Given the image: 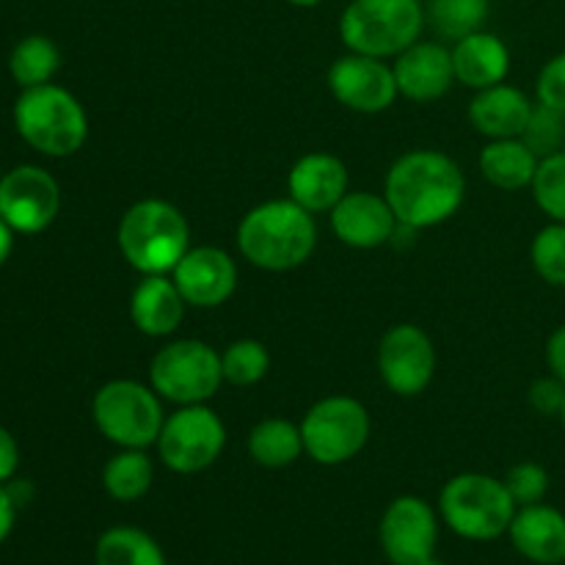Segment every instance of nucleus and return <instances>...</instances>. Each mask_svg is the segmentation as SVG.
<instances>
[{
	"label": "nucleus",
	"instance_id": "1",
	"mask_svg": "<svg viewBox=\"0 0 565 565\" xmlns=\"http://www.w3.org/2000/svg\"><path fill=\"white\" fill-rule=\"evenodd\" d=\"M384 196L403 230H430L461 210L467 177L450 154L439 149H414L392 163Z\"/></svg>",
	"mask_w": 565,
	"mask_h": 565
},
{
	"label": "nucleus",
	"instance_id": "2",
	"mask_svg": "<svg viewBox=\"0 0 565 565\" xmlns=\"http://www.w3.org/2000/svg\"><path fill=\"white\" fill-rule=\"evenodd\" d=\"M318 246L315 213L292 199H270L248 210L237 224V248L259 270L285 274L301 268Z\"/></svg>",
	"mask_w": 565,
	"mask_h": 565
},
{
	"label": "nucleus",
	"instance_id": "3",
	"mask_svg": "<svg viewBox=\"0 0 565 565\" xmlns=\"http://www.w3.org/2000/svg\"><path fill=\"white\" fill-rule=\"evenodd\" d=\"M121 257L141 276H169L191 248V226L166 199H141L119 221Z\"/></svg>",
	"mask_w": 565,
	"mask_h": 565
},
{
	"label": "nucleus",
	"instance_id": "4",
	"mask_svg": "<svg viewBox=\"0 0 565 565\" xmlns=\"http://www.w3.org/2000/svg\"><path fill=\"white\" fill-rule=\"evenodd\" d=\"M14 127L28 147L47 158H70L88 138L86 108L55 83L22 88L14 103Z\"/></svg>",
	"mask_w": 565,
	"mask_h": 565
},
{
	"label": "nucleus",
	"instance_id": "5",
	"mask_svg": "<svg viewBox=\"0 0 565 565\" xmlns=\"http://www.w3.org/2000/svg\"><path fill=\"white\" fill-rule=\"evenodd\" d=\"M516 502L500 478L483 472H461L445 483L439 494V516L467 541H497L508 535Z\"/></svg>",
	"mask_w": 565,
	"mask_h": 565
},
{
	"label": "nucleus",
	"instance_id": "6",
	"mask_svg": "<svg viewBox=\"0 0 565 565\" xmlns=\"http://www.w3.org/2000/svg\"><path fill=\"white\" fill-rule=\"evenodd\" d=\"M423 25L419 0H353L340 17V39L351 53L395 58L417 42Z\"/></svg>",
	"mask_w": 565,
	"mask_h": 565
},
{
	"label": "nucleus",
	"instance_id": "7",
	"mask_svg": "<svg viewBox=\"0 0 565 565\" xmlns=\"http://www.w3.org/2000/svg\"><path fill=\"white\" fill-rule=\"evenodd\" d=\"M163 397L138 381L116 379L99 386L92 401V417L99 434L116 447L147 450L154 447L163 430Z\"/></svg>",
	"mask_w": 565,
	"mask_h": 565
},
{
	"label": "nucleus",
	"instance_id": "8",
	"mask_svg": "<svg viewBox=\"0 0 565 565\" xmlns=\"http://www.w3.org/2000/svg\"><path fill=\"white\" fill-rule=\"evenodd\" d=\"M149 384L163 401L196 406L215 397L224 384L221 353L202 340H174L154 353Z\"/></svg>",
	"mask_w": 565,
	"mask_h": 565
},
{
	"label": "nucleus",
	"instance_id": "9",
	"mask_svg": "<svg viewBox=\"0 0 565 565\" xmlns=\"http://www.w3.org/2000/svg\"><path fill=\"white\" fill-rule=\"evenodd\" d=\"M373 423L356 397L331 395L315 403L301 419L303 450L320 467H340L353 461L367 447Z\"/></svg>",
	"mask_w": 565,
	"mask_h": 565
},
{
	"label": "nucleus",
	"instance_id": "10",
	"mask_svg": "<svg viewBox=\"0 0 565 565\" xmlns=\"http://www.w3.org/2000/svg\"><path fill=\"white\" fill-rule=\"evenodd\" d=\"M158 456L177 475H196L213 467L226 447V428L207 403L180 406L166 417Z\"/></svg>",
	"mask_w": 565,
	"mask_h": 565
},
{
	"label": "nucleus",
	"instance_id": "11",
	"mask_svg": "<svg viewBox=\"0 0 565 565\" xmlns=\"http://www.w3.org/2000/svg\"><path fill=\"white\" fill-rule=\"evenodd\" d=\"M379 539L392 565H419L430 561L439 546V513L423 497H397L381 516Z\"/></svg>",
	"mask_w": 565,
	"mask_h": 565
},
{
	"label": "nucleus",
	"instance_id": "12",
	"mask_svg": "<svg viewBox=\"0 0 565 565\" xmlns=\"http://www.w3.org/2000/svg\"><path fill=\"white\" fill-rule=\"evenodd\" d=\"M61 210V188L42 166H17L0 180V218L17 235H39Z\"/></svg>",
	"mask_w": 565,
	"mask_h": 565
},
{
	"label": "nucleus",
	"instance_id": "13",
	"mask_svg": "<svg viewBox=\"0 0 565 565\" xmlns=\"http://www.w3.org/2000/svg\"><path fill=\"white\" fill-rule=\"evenodd\" d=\"M379 373L386 390L401 397H417L436 375V348L428 331L414 323L392 326L379 345Z\"/></svg>",
	"mask_w": 565,
	"mask_h": 565
},
{
	"label": "nucleus",
	"instance_id": "14",
	"mask_svg": "<svg viewBox=\"0 0 565 565\" xmlns=\"http://www.w3.org/2000/svg\"><path fill=\"white\" fill-rule=\"evenodd\" d=\"M326 83L337 103L345 105L348 110L370 116L390 110L401 94L395 70L384 58L351 53V50L331 64Z\"/></svg>",
	"mask_w": 565,
	"mask_h": 565
},
{
	"label": "nucleus",
	"instance_id": "15",
	"mask_svg": "<svg viewBox=\"0 0 565 565\" xmlns=\"http://www.w3.org/2000/svg\"><path fill=\"white\" fill-rule=\"evenodd\" d=\"M177 290L188 307L215 309L230 301L237 290V265L224 248L196 246L171 270Z\"/></svg>",
	"mask_w": 565,
	"mask_h": 565
},
{
	"label": "nucleus",
	"instance_id": "16",
	"mask_svg": "<svg viewBox=\"0 0 565 565\" xmlns=\"http://www.w3.org/2000/svg\"><path fill=\"white\" fill-rule=\"evenodd\" d=\"M397 215L386 196L370 191H348L331 210V230L351 248H379L397 232Z\"/></svg>",
	"mask_w": 565,
	"mask_h": 565
},
{
	"label": "nucleus",
	"instance_id": "17",
	"mask_svg": "<svg viewBox=\"0 0 565 565\" xmlns=\"http://www.w3.org/2000/svg\"><path fill=\"white\" fill-rule=\"evenodd\" d=\"M397 92L412 103H434L441 99L456 83L452 50L439 42H414L412 47L395 55Z\"/></svg>",
	"mask_w": 565,
	"mask_h": 565
},
{
	"label": "nucleus",
	"instance_id": "18",
	"mask_svg": "<svg viewBox=\"0 0 565 565\" xmlns=\"http://www.w3.org/2000/svg\"><path fill=\"white\" fill-rule=\"evenodd\" d=\"M348 166L331 152H307L287 174L290 199L309 213H331L348 193Z\"/></svg>",
	"mask_w": 565,
	"mask_h": 565
},
{
	"label": "nucleus",
	"instance_id": "19",
	"mask_svg": "<svg viewBox=\"0 0 565 565\" xmlns=\"http://www.w3.org/2000/svg\"><path fill=\"white\" fill-rule=\"evenodd\" d=\"M513 550L535 565L565 563V513L539 502L519 508L508 530Z\"/></svg>",
	"mask_w": 565,
	"mask_h": 565
},
{
	"label": "nucleus",
	"instance_id": "20",
	"mask_svg": "<svg viewBox=\"0 0 565 565\" xmlns=\"http://www.w3.org/2000/svg\"><path fill=\"white\" fill-rule=\"evenodd\" d=\"M533 99L516 86L497 83V86L480 88L469 103V121L480 136L489 141L494 138H522L533 114Z\"/></svg>",
	"mask_w": 565,
	"mask_h": 565
},
{
	"label": "nucleus",
	"instance_id": "21",
	"mask_svg": "<svg viewBox=\"0 0 565 565\" xmlns=\"http://www.w3.org/2000/svg\"><path fill=\"white\" fill-rule=\"evenodd\" d=\"M185 307L171 276H143L130 296V320L141 334L171 337L185 318Z\"/></svg>",
	"mask_w": 565,
	"mask_h": 565
},
{
	"label": "nucleus",
	"instance_id": "22",
	"mask_svg": "<svg viewBox=\"0 0 565 565\" xmlns=\"http://www.w3.org/2000/svg\"><path fill=\"white\" fill-rule=\"evenodd\" d=\"M452 70H456V81L475 92L497 86V83H505L511 72V50L497 33L475 31L458 39L452 47Z\"/></svg>",
	"mask_w": 565,
	"mask_h": 565
},
{
	"label": "nucleus",
	"instance_id": "23",
	"mask_svg": "<svg viewBox=\"0 0 565 565\" xmlns=\"http://www.w3.org/2000/svg\"><path fill=\"white\" fill-rule=\"evenodd\" d=\"M480 171L500 191H522L530 188L539 171L541 158L522 138H494L480 152Z\"/></svg>",
	"mask_w": 565,
	"mask_h": 565
},
{
	"label": "nucleus",
	"instance_id": "24",
	"mask_svg": "<svg viewBox=\"0 0 565 565\" xmlns=\"http://www.w3.org/2000/svg\"><path fill=\"white\" fill-rule=\"evenodd\" d=\"M303 452L307 450H303L301 425H292L290 419H263L248 434V456L265 469L292 467Z\"/></svg>",
	"mask_w": 565,
	"mask_h": 565
},
{
	"label": "nucleus",
	"instance_id": "25",
	"mask_svg": "<svg viewBox=\"0 0 565 565\" xmlns=\"http://www.w3.org/2000/svg\"><path fill=\"white\" fill-rule=\"evenodd\" d=\"M94 565H166V555L147 530L119 524L97 539Z\"/></svg>",
	"mask_w": 565,
	"mask_h": 565
},
{
	"label": "nucleus",
	"instance_id": "26",
	"mask_svg": "<svg viewBox=\"0 0 565 565\" xmlns=\"http://www.w3.org/2000/svg\"><path fill=\"white\" fill-rule=\"evenodd\" d=\"M154 483V467L147 450L121 447L103 469V489L116 502H138Z\"/></svg>",
	"mask_w": 565,
	"mask_h": 565
},
{
	"label": "nucleus",
	"instance_id": "27",
	"mask_svg": "<svg viewBox=\"0 0 565 565\" xmlns=\"http://www.w3.org/2000/svg\"><path fill=\"white\" fill-rule=\"evenodd\" d=\"M61 70V50L58 44L42 33L20 39L9 55V72L20 88L44 86Z\"/></svg>",
	"mask_w": 565,
	"mask_h": 565
},
{
	"label": "nucleus",
	"instance_id": "28",
	"mask_svg": "<svg viewBox=\"0 0 565 565\" xmlns=\"http://www.w3.org/2000/svg\"><path fill=\"white\" fill-rule=\"evenodd\" d=\"M489 6V0H430L425 20L434 25L439 36L458 42L469 33L483 31Z\"/></svg>",
	"mask_w": 565,
	"mask_h": 565
},
{
	"label": "nucleus",
	"instance_id": "29",
	"mask_svg": "<svg viewBox=\"0 0 565 565\" xmlns=\"http://www.w3.org/2000/svg\"><path fill=\"white\" fill-rule=\"evenodd\" d=\"M221 370L224 381L232 386H254L268 375L270 353L259 340H235L221 353Z\"/></svg>",
	"mask_w": 565,
	"mask_h": 565
},
{
	"label": "nucleus",
	"instance_id": "30",
	"mask_svg": "<svg viewBox=\"0 0 565 565\" xmlns=\"http://www.w3.org/2000/svg\"><path fill=\"white\" fill-rule=\"evenodd\" d=\"M530 259H533L535 274L546 285L565 287V224L552 221L544 230H539L530 246Z\"/></svg>",
	"mask_w": 565,
	"mask_h": 565
},
{
	"label": "nucleus",
	"instance_id": "31",
	"mask_svg": "<svg viewBox=\"0 0 565 565\" xmlns=\"http://www.w3.org/2000/svg\"><path fill=\"white\" fill-rule=\"evenodd\" d=\"M533 196L535 204L550 215L552 221L565 224V149L541 158L539 171L533 180Z\"/></svg>",
	"mask_w": 565,
	"mask_h": 565
},
{
	"label": "nucleus",
	"instance_id": "32",
	"mask_svg": "<svg viewBox=\"0 0 565 565\" xmlns=\"http://www.w3.org/2000/svg\"><path fill=\"white\" fill-rule=\"evenodd\" d=\"M522 141L539 158H550V154L561 152V149H565V110L535 103L527 127L522 132Z\"/></svg>",
	"mask_w": 565,
	"mask_h": 565
},
{
	"label": "nucleus",
	"instance_id": "33",
	"mask_svg": "<svg viewBox=\"0 0 565 565\" xmlns=\"http://www.w3.org/2000/svg\"><path fill=\"white\" fill-rule=\"evenodd\" d=\"M502 483H505L508 494L513 497L516 508L539 505V502H544L546 491H550V472L541 463L522 461L508 469Z\"/></svg>",
	"mask_w": 565,
	"mask_h": 565
},
{
	"label": "nucleus",
	"instance_id": "34",
	"mask_svg": "<svg viewBox=\"0 0 565 565\" xmlns=\"http://www.w3.org/2000/svg\"><path fill=\"white\" fill-rule=\"evenodd\" d=\"M535 94H539V103L565 110V50L552 55L541 66L539 81H535Z\"/></svg>",
	"mask_w": 565,
	"mask_h": 565
},
{
	"label": "nucleus",
	"instance_id": "35",
	"mask_svg": "<svg viewBox=\"0 0 565 565\" xmlns=\"http://www.w3.org/2000/svg\"><path fill=\"white\" fill-rule=\"evenodd\" d=\"M527 401L533 412H539L541 417H561L565 406V384L557 375H544V379L530 384Z\"/></svg>",
	"mask_w": 565,
	"mask_h": 565
},
{
	"label": "nucleus",
	"instance_id": "36",
	"mask_svg": "<svg viewBox=\"0 0 565 565\" xmlns=\"http://www.w3.org/2000/svg\"><path fill=\"white\" fill-rule=\"evenodd\" d=\"M20 469V445L14 436L0 425V486L9 483Z\"/></svg>",
	"mask_w": 565,
	"mask_h": 565
},
{
	"label": "nucleus",
	"instance_id": "37",
	"mask_svg": "<svg viewBox=\"0 0 565 565\" xmlns=\"http://www.w3.org/2000/svg\"><path fill=\"white\" fill-rule=\"evenodd\" d=\"M546 364H550V373L565 384V326L552 331L546 340Z\"/></svg>",
	"mask_w": 565,
	"mask_h": 565
},
{
	"label": "nucleus",
	"instance_id": "38",
	"mask_svg": "<svg viewBox=\"0 0 565 565\" xmlns=\"http://www.w3.org/2000/svg\"><path fill=\"white\" fill-rule=\"evenodd\" d=\"M17 511H20V508L14 505V500L9 497L6 486H0V544H3V541L11 535V530H14Z\"/></svg>",
	"mask_w": 565,
	"mask_h": 565
},
{
	"label": "nucleus",
	"instance_id": "39",
	"mask_svg": "<svg viewBox=\"0 0 565 565\" xmlns=\"http://www.w3.org/2000/svg\"><path fill=\"white\" fill-rule=\"evenodd\" d=\"M6 491H9V497L14 500L17 508H25L28 502L33 500V486L25 483V480H14L11 478L9 483H6Z\"/></svg>",
	"mask_w": 565,
	"mask_h": 565
},
{
	"label": "nucleus",
	"instance_id": "40",
	"mask_svg": "<svg viewBox=\"0 0 565 565\" xmlns=\"http://www.w3.org/2000/svg\"><path fill=\"white\" fill-rule=\"evenodd\" d=\"M14 235L17 232L11 230L3 218H0V268H3L6 259L11 257V252H14Z\"/></svg>",
	"mask_w": 565,
	"mask_h": 565
},
{
	"label": "nucleus",
	"instance_id": "41",
	"mask_svg": "<svg viewBox=\"0 0 565 565\" xmlns=\"http://www.w3.org/2000/svg\"><path fill=\"white\" fill-rule=\"evenodd\" d=\"M290 6H298V9H312V6H320L323 0H287Z\"/></svg>",
	"mask_w": 565,
	"mask_h": 565
},
{
	"label": "nucleus",
	"instance_id": "42",
	"mask_svg": "<svg viewBox=\"0 0 565 565\" xmlns=\"http://www.w3.org/2000/svg\"><path fill=\"white\" fill-rule=\"evenodd\" d=\"M419 565H445L439 561V557H430V561H425V563H419Z\"/></svg>",
	"mask_w": 565,
	"mask_h": 565
},
{
	"label": "nucleus",
	"instance_id": "43",
	"mask_svg": "<svg viewBox=\"0 0 565 565\" xmlns=\"http://www.w3.org/2000/svg\"><path fill=\"white\" fill-rule=\"evenodd\" d=\"M561 423H563V428H565V406H563V414H561Z\"/></svg>",
	"mask_w": 565,
	"mask_h": 565
}]
</instances>
